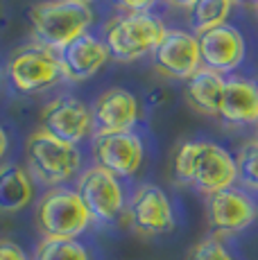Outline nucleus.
<instances>
[{
	"label": "nucleus",
	"instance_id": "15",
	"mask_svg": "<svg viewBox=\"0 0 258 260\" xmlns=\"http://www.w3.org/2000/svg\"><path fill=\"white\" fill-rule=\"evenodd\" d=\"M59 61H61V73L71 82H86L95 75L104 63L109 61V48L104 46L93 34H82L73 43H68L63 50H59Z\"/></svg>",
	"mask_w": 258,
	"mask_h": 260
},
{
	"label": "nucleus",
	"instance_id": "29",
	"mask_svg": "<svg viewBox=\"0 0 258 260\" xmlns=\"http://www.w3.org/2000/svg\"><path fill=\"white\" fill-rule=\"evenodd\" d=\"M238 3H256V0H238Z\"/></svg>",
	"mask_w": 258,
	"mask_h": 260
},
{
	"label": "nucleus",
	"instance_id": "2",
	"mask_svg": "<svg viewBox=\"0 0 258 260\" xmlns=\"http://www.w3.org/2000/svg\"><path fill=\"white\" fill-rule=\"evenodd\" d=\"M29 23L34 43L59 52L88 32L93 9L77 0H43L29 9Z\"/></svg>",
	"mask_w": 258,
	"mask_h": 260
},
{
	"label": "nucleus",
	"instance_id": "24",
	"mask_svg": "<svg viewBox=\"0 0 258 260\" xmlns=\"http://www.w3.org/2000/svg\"><path fill=\"white\" fill-rule=\"evenodd\" d=\"M120 9H125L127 14H143V12H152L156 0H113Z\"/></svg>",
	"mask_w": 258,
	"mask_h": 260
},
{
	"label": "nucleus",
	"instance_id": "19",
	"mask_svg": "<svg viewBox=\"0 0 258 260\" xmlns=\"http://www.w3.org/2000/svg\"><path fill=\"white\" fill-rule=\"evenodd\" d=\"M233 7V0H197V5L190 9V25L197 34L206 29L220 27L227 23Z\"/></svg>",
	"mask_w": 258,
	"mask_h": 260
},
{
	"label": "nucleus",
	"instance_id": "11",
	"mask_svg": "<svg viewBox=\"0 0 258 260\" xmlns=\"http://www.w3.org/2000/svg\"><path fill=\"white\" fill-rule=\"evenodd\" d=\"M41 122L46 132L71 145H79L86 136H91L93 127H95L93 109L73 95H61V98L52 100L43 109Z\"/></svg>",
	"mask_w": 258,
	"mask_h": 260
},
{
	"label": "nucleus",
	"instance_id": "3",
	"mask_svg": "<svg viewBox=\"0 0 258 260\" xmlns=\"http://www.w3.org/2000/svg\"><path fill=\"white\" fill-rule=\"evenodd\" d=\"M168 27L156 14H118L104 25V46L116 61H136L152 54Z\"/></svg>",
	"mask_w": 258,
	"mask_h": 260
},
{
	"label": "nucleus",
	"instance_id": "14",
	"mask_svg": "<svg viewBox=\"0 0 258 260\" xmlns=\"http://www.w3.org/2000/svg\"><path fill=\"white\" fill-rule=\"evenodd\" d=\"M138 100L127 88H109L93 104V122L98 134H120L132 132L138 122Z\"/></svg>",
	"mask_w": 258,
	"mask_h": 260
},
{
	"label": "nucleus",
	"instance_id": "22",
	"mask_svg": "<svg viewBox=\"0 0 258 260\" xmlns=\"http://www.w3.org/2000/svg\"><path fill=\"white\" fill-rule=\"evenodd\" d=\"M188 260H233L227 244L217 236H208L195 244L188 253Z\"/></svg>",
	"mask_w": 258,
	"mask_h": 260
},
{
	"label": "nucleus",
	"instance_id": "16",
	"mask_svg": "<svg viewBox=\"0 0 258 260\" xmlns=\"http://www.w3.org/2000/svg\"><path fill=\"white\" fill-rule=\"evenodd\" d=\"M217 118L229 124L258 122V82L242 77H229L224 84Z\"/></svg>",
	"mask_w": 258,
	"mask_h": 260
},
{
	"label": "nucleus",
	"instance_id": "27",
	"mask_svg": "<svg viewBox=\"0 0 258 260\" xmlns=\"http://www.w3.org/2000/svg\"><path fill=\"white\" fill-rule=\"evenodd\" d=\"M7 147H9V141H7V134H5V129L0 127V158L7 154Z\"/></svg>",
	"mask_w": 258,
	"mask_h": 260
},
{
	"label": "nucleus",
	"instance_id": "26",
	"mask_svg": "<svg viewBox=\"0 0 258 260\" xmlns=\"http://www.w3.org/2000/svg\"><path fill=\"white\" fill-rule=\"evenodd\" d=\"M166 3H168V5H172V7L188 9V12H190V9L197 5V0H166Z\"/></svg>",
	"mask_w": 258,
	"mask_h": 260
},
{
	"label": "nucleus",
	"instance_id": "28",
	"mask_svg": "<svg viewBox=\"0 0 258 260\" xmlns=\"http://www.w3.org/2000/svg\"><path fill=\"white\" fill-rule=\"evenodd\" d=\"M77 3H84V5H91L93 0H77Z\"/></svg>",
	"mask_w": 258,
	"mask_h": 260
},
{
	"label": "nucleus",
	"instance_id": "31",
	"mask_svg": "<svg viewBox=\"0 0 258 260\" xmlns=\"http://www.w3.org/2000/svg\"><path fill=\"white\" fill-rule=\"evenodd\" d=\"M0 82H3V75H0Z\"/></svg>",
	"mask_w": 258,
	"mask_h": 260
},
{
	"label": "nucleus",
	"instance_id": "20",
	"mask_svg": "<svg viewBox=\"0 0 258 260\" xmlns=\"http://www.w3.org/2000/svg\"><path fill=\"white\" fill-rule=\"evenodd\" d=\"M32 260H91L86 244L79 240H59V238H43L39 242Z\"/></svg>",
	"mask_w": 258,
	"mask_h": 260
},
{
	"label": "nucleus",
	"instance_id": "33",
	"mask_svg": "<svg viewBox=\"0 0 258 260\" xmlns=\"http://www.w3.org/2000/svg\"><path fill=\"white\" fill-rule=\"evenodd\" d=\"M256 5H258V0H256Z\"/></svg>",
	"mask_w": 258,
	"mask_h": 260
},
{
	"label": "nucleus",
	"instance_id": "21",
	"mask_svg": "<svg viewBox=\"0 0 258 260\" xmlns=\"http://www.w3.org/2000/svg\"><path fill=\"white\" fill-rule=\"evenodd\" d=\"M238 181L245 188L258 190V138L247 141L236 154Z\"/></svg>",
	"mask_w": 258,
	"mask_h": 260
},
{
	"label": "nucleus",
	"instance_id": "18",
	"mask_svg": "<svg viewBox=\"0 0 258 260\" xmlns=\"http://www.w3.org/2000/svg\"><path fill=\"white\" fill-rule=\"evenodd\" d=\"M34 183L25 168L16 163L0 166V213H18L32 202Z\"/></svg>",
	"mask_w": 258,
	"mask_h": 260
},
{
	"label": "nucleus",
	"instance_id": "4",
	"mask_svg": "<svg viewBox=\"0 0 258 260\" xmlns=\"http://www.w3.org/2000/svg\"><path fill=\"white\" fill-rule=\"evenodd\" d=\"M27 163L29 174L50 188H59L82 174V152L77 145L59 141L43 127L27 138Z\"/></svg>",
	"mask_w": 258,
	"mask_h": 260
},
{
	"label": "nucleus",
	"instance_id": "30",
	"mask_svg": "<svg viewBox=\"0 0 258 260\" xmlns=\"http://www.w3.org/2000/svg\"><path fill=\"white\" fill-rule=\"evenodd\" d=\"M256 14H258V5H256Z\"/></svg>",
	"mask_w": 258,
	"mask_h": 260
},
{
	"label": "nucleus",
	"instance_id": "1",
	"mask_svg": "<svg viewBox=\"0 0 258 260\" xmlns=\"http://www.w3.org/2000/svg\"><path fill=\"white\" fill-rule=\"evenodd\" d=\"M175 177L204 194L220 192L238 181L236 156L217 143L186 141L175 154Z\"/></svg>",
	"mask_w": 258,
	"mask_h": 260
},
{
	"label": "nucleus",
	"instance_id": "23",
	"mask_svg": "<svg viewBox=\"0 0 258 260\" xmlns=\"http://www.w3.org/2000/svg\"><path fill=\"white\" fill-rule=\"evenodd\" d=\"M0 260H27V253L16 242L3 238L0 240Z\"/></svg>",
	"mask_w": 258,
	"mask_h": 260
},
{
	"label": "nucleus",
	"instance_id": "9",
	"mask_svg": "<svg viewBox=\"0 0 258 260\" xmlns=\"http://www.w3.org/2000/svg\"><path fill=\"white\" fill-rule=\"evenodd\" d=\"M152 59H154V66L161 75H166L170 79H186L188 82L202 68L197 34L168 27L163 41L152 52Z\"/></svg>",
	"mask_w": 258,
	"mask_h": 260
},
{
	"label": "nucleus",
	"instance_id": "32",
	"mask_svg": "<svg viewBox=\"0 0 258 260\" xmlns=\"http://www.w3.org/2000/svg\"><path fill=\"white\" fill-rule=\"evenodd\" d=\"M256 129H258V122H256Z\"/></svg>",
	"mask_w": 258,
	"mask_h": 260
},
{
	"label": "nucleus",
	"instance_id": "25",
	"mask_svg": "<svg viewBox=\"0 0 258 260\" xmlns=\"http://www.w3.org/2000/svg\"><path fill=\"white\" fill-rule=\"evenodd\" d=\"M147 102H150L152 107H156V104L166 102V93H163L161 88H152V91L147 93Z\"/></svg>",
	"mask_w": 258,
	"mask_h": 260
},
{
	"label": "nucleus",
	"instance_id": "8",
	"mask_svg": "<svg viewBox=\"0 0 258 260\" xmlns=\"http://www.w3.org/2000/svg\"><path fill=\"white\" fill-rule=\"evenodd\" d=\"M206 213L211 229L220 236H236V233L245 231L247 226L254 224L258 217L256 202L238 188H227L220 192L208 194L206 199Z\"/></svg>",
	"mask_w": 258,
	"mask_h": 260
},
{
	"label": "nucleus",
	"instance_id": "13",
	"mask_svg": "<svg viewBox=\"0 0 258 260\" xmlns=\"http://www.w3.org/2000/svg\"><path fill=\"white\" fill-rule=\"evenodd\" d=\"M202 66L217 73H231L245 61L247 46L242 34L233 25L224 23L220 27L197 34Z\"/></svg>",
	"mask_w": 258,
	"mask_h": 260
},
{
	"label": "nucleus",
	"instance_id": "6",
	"mask_svg": "<svg viewBox=\"0 0 258 260\" xmlns=\"http://www.w3.org/2000/svg\"><path fill=\"white\" fill-rule=\"evenodd\" d=\"M7 75L12 79V86L21 93H37L50 88L63 77L59 54L39 43L18 48L7 63Z\"/></svg>",
	"mask_w": 258,
	"mask_h": 260
},
{
	"label": "nucleus",
	"instance_id": "7",
	"mask_svg": "<svg viewBox=\"0 0 258 260\" xmlns=\"http://www.w3.org/2000/svg\"><path fill=\"white\" fill-rule=\"evenodd\" d=\"M77 194L98 224H111L125 213V190L118 177L100 166H91L77 177Z\"/></svg>",
	"mask_w": 258,
	"mask_h": 260
},
{
	"label": "nucleus",
	"instance_id": "17",
	"mask_svg": "<svg viewBox=\"0 0 258 260\" xmlns=\"http://www.w3.org/2000/svg\"><path fill=\"white\" fill-rule=\"evenodd\" d=\"M224 75L202 66L200 71L186 82V98L197 111L206 116H217L224 95Z\"/></svg>",
	"mask_w": 258,
	"mask_h": 260
},
{
	"label": "nucleus",
	"instance_id": "12",
	"mask_svg": "<svg viewBox=\"0 0 258 260\" xmlns=\"http://www.w3.org/2000/svg\"><path fill=\"white\" fill-rule=\"evenodd\" d=\"M127 215L132 226L143 236H163L175 229V211L170 199L154 183H145L132 194Z\"/></svg>",
	"mask_w": 258,
	"mask_h": 260
},
{
	"label": "nucleus",
	"instance_id": "10",
	"mask_svg": "<svg viewBox=\"0 0 258 260\" xmlns=\"http://www.w3.org/2000/svg\"><path fill=\"white\" fill-rule=\"evenodd\" d=\"M93 154H95V166L113 174L118 179H129L143 166V141L134 132L120 134H95L93 141Z\"/></svg>",
	"mask_w": 258,
	"mask_h": 260
},
{
	"label": "nucleus",
	"instance_id": "5",
	"mask_svg": "<svg viewBox=\"0 0 258 260\" xmlns=\"http://www.w3.org/2000/svg\"><path fill=\"white\" fill-rule=\"evenodd\" d=\"M91 222L77 190L66 186L50 188L37 206V226L43 238L75 240L91 226Z\"/></svg>",
	"mask_w": 258,
	"mask_h": 260
}]
</instances>
